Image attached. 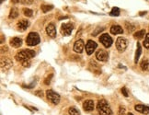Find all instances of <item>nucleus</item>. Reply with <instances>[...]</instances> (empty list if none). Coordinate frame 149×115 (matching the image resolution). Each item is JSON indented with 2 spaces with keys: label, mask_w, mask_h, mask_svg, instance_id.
I'll use <instances>...</instances> for the list:
<instances>
[{
  "label": "nucleus",
  "mask_w": 149,
  "mask_h": 115,
  "mask_svg": "<svg viewBox=\"0 0 149 115\" xmlns=\"http://www.w3.org/2000/svg\"><path fill=\"white\" fill-rule=\"evenodd\" d=\"M35 56V52L33 50H29V49H25L22 50L20 52H18V54L15 55L16 60H18V62H23L25 60H29L31 58H33Z\"/></svg>",
  "instance_id": "1"
},
{
  "label": "nucleus",
  "mask_w": 149,
  "mask_h": 115,
  "mask_svg": "<svg viewBox=\"0 0 149 115\" xmlns=\"http://www.w3.org/2000/svg\"><path fill=\"white\" fill-rule=\"evenodd\" d=\"M97 109L100 115H111L112 111L110 109L109 103L105 100H101L97 102Z\"/></svg>",
  "instance_id": "2"
},
{
  "label": "nucleus",
  "mask_w": 149,
  "mask_h": 115,
  "mask_svg": "<svg viewBox=\"0 0 149 115\" xmlns=\"http://www.w3.org/2000/svg\"><path fill=\"white\" fill-rule=\"evenodd\" d=\"M40 41V36L37 32H29V35L26 38V43L29 46H35V45L39 44Z\"/></svg>",
  "instance_id": "3"
},
{
  "label": "nucleus",
  "mask_w": 149,
  "mask_h": 115,
  "mask_svg": "<svg viewBox=\"0 0 149 115\" xmlns=\"http://www.w3.org/2000/svg\"><path fill=\"white\" fill-rule=\"evenodd\" d=\"M46 97L54 105H57L60 102V95L55 92V91L52 90V89H48L46 91Z\"/></svg>",
  "instance_id": "4"
},
{
  "label": "nucleus",
  "mask_w": 149,
  "mask_h": 115,
  "mask_svg": "<svg viewBox=\"0 0 149 115\" xmlns=\"http://www.w3.org/2000/svg\"><path fill=\"white\" fill-rule=\"evenodd\" d=\"M127 45H128V41L126 39L122 37H119L117 38V41H116V48L119 51L120 53H122L126 50Z\"/></svg>",
  "instance_id": "5"
},
{
  "label": "nucleus",
  "mask_w": 149,
  "mask_h": 115,
  "mask_svg": "<svg viewBox=\"0 0 149 115\" xmlns=\"http://www.w3.org/2000/svg\"><path fill=\"white\" fill-rule=\"evenodd\" d=\"M74 25L73 23L68 22V23H64L61 26V33L64 36H69L71 35L72 32H73Z\"/></svg>",
  "instance_id": "6"
},
{
  "label": "nucleus",
  "mask_w": 149,
  "mask_h": 115,
  "mask_svg": "<svg viewBox=\"0 0 149 115\" xmlns=\"http://www.w3.org/2000/svg\"><path fill=\"white\" fill-rule=\"evenodd\" d=\"M99 41H100L106 48L110 47L112 45V43H113V40L111 39V37H110L108 33L102 34V35L99 37Z\"/></svg>",
  "instance_id": "7"
},
{
  "label": "nucleus",
  "mask_w": 149,
  "mask_h": 115,
  "mask_svg": "<svg viewBox=\"0 0 149 115\" xmlns=\"http://www.w3.org/2000/svg\"><path fill=\"white\" fill-rule=\"evenodd\" d=\"M97 47V43H96L94 41H91V40L88 41V43H86V54H88V55H91V54L95 52Z\"/></svg>",
  "instance_id": "8"
},
{
  "label": "nucleus",
  "mask_w": 149,
  "mask_h": 115,
  "mask_svg": "<svg viewBox=\"0 0 149 115\" xmlns=\"http://www.w3.org/2000/svg\"><path fill=\"white\" fill-rule=\"evenodd\" d=\"M13 65V63L9 58L2 57L1 58V69L2 71H7Z\"/></svg>",
  "instance_id": "9"
},
{
  "label": "nucleus",
  "mask_w": 149,
  "mask_h": 115,
  "mask_svg": "<svg viewBox=\"0 0 149 115\" xmlns=\"http://www.w3.org/2000/svg\"><path fill=\"white\" fill-rule=\"evenodd\" d=\"M96 58L100 62H106L109 58V54L105 50H101L100 49L96 53Z\"/></svg>",
  "instance_id": "10"
},
{
  "label": "nucleus",
  "mask_w": 149,
  "mask_h": 115,
  "mask_svg": "<svg viewBox=\"0 0 149 115\" xmlns=\"http://www.w3.org/2000/svg\"><path fill=\"white\" fill-rule=\"evenodd\" d=\"M84 47H85V44H84V41L83 40H77L76 41L75 43L74 44V51L75 53H78V54H81L84 50Z\"/></svg>",
  "instance_id": "11"
},
{
  "label": "nucleus",
  "mask_w": 149,
  "mask_h": 115,
  "mask_svg": "<svg viewBox=\"0 0 149 115\" xmlns=\"http://www.w3.org/2000/svg\"><path fill=\"white\" fill-rule=\"evenodd\" d=\"M17 27H18V29L20 32H24L29 27V21L27 20V19H21V20H19L18 22Z\"/></svg>",
  "instance_id": "12"
},
{
  "label": "nucleus",
  "mask_w": 149,
  "mask_h": 115,
  "mask_svg": "<svg viewBox=\"0 0 149 115\" xmlns=\"http://www.w3.org/2000/svg\"><path fill=\"white\" fill-rule=\"evenodd\" d=\"M46 32L51 38H55L56 37V29L55 26L53 23H50L47 27H46Z\"/></svg>",
  "instance_id": "13"
},
{
  "label": "nucleus",
  "mask_w": 149,
  "mask_h": 115,
  "mask_svg": "<svg viewBox=\"0 0 149 115\" xmlns=\"http://www.w3.org/2000/svg\"><path fill=\"white\" fill-rule=\"evenodd\" d=\"M135 111L138 112L142 113V114H148L149 113V107L146 105H143V104H138V105L134 106Z\"/></svg>",
  "instance_id": "14"
},
{
  "label": "nucleus",
  "mask_w": 149,
  "mask_h": 115,
  "mask_svg": "<svg viewBox=\"0 0 149 115\" xmlns=\"http://www.w3.org/2000/svg\"><path fill=\"white\" fill-rule=\"evenodd\" d=\"M9 44H10L13 48H19V47L22 45L21 38H18V37L12 38V39L10 40V41H9Z\"/></svg>",
  "instance_id": "15"
},
{
  "label": "nucleus",
  "mask_w": 149,
  "mask_h": 115,
  "mask_svg": "<svg viewBox=\"0 0 149 115\" xmlns=\"http://www.w3.org/2000/svg\"><path fill=\"white\" fill-rule=\"evenodd\" d=\"M83 109L86 111H91L94 109V101L91 100H88L83 103Z\"/></svg>",
  "instance_id": "16"
},
{
  "label": "nucleus",
  "mask_w": 149,
  "mask_h": 115,
  "mask_svg": "<svg viewBox=\"0 0 149 115\" xmlns=\"http://www.w3.org/2000/svg\"><path fill=\"white\" fill-rule=\"evenodd\" d=\"M110 33L113 34V35H117V34H122L123 33V30L121 26L119 25H113L110 28Z\"/></svg>",
  "instance_id": "17"
},
{
  "label": "nucleus",
  "mask_w": 149,
  "mask_h": 115,
  "mask_svg": "<svg viewBox=\"0 0 149 115\" xmlns=\"http://www.w3.org/2000/svg\"><path fill=\"white\" fill-rule=\"evenodd\" d=\"M137 49H136V52H135V56H134V63L137 64L138 61H139V58H140V55L142 54V46L139 43H137Z\"/></svg>",
  "instance_id": "18"
},
{
  "label": "nucleus",
  "mask_w": 149,
  "mask_h": 115,
  "mask_svg": "<svg viewBox=\"0 0 149 115\" xmlns=\"http://www.w3.org/2000/svg\"><path fill=\"white\" fill-rule=\"evenodd\" d=\"M140 66L143 71L149 70V60L148 59H143V61L140 64Z\"/></svg>",
  "instance_id": "19"
},
{
  "label": "nucleus",
  "mask_w": 149,
  "mask_h": 115,
  "mask_svg": "<svg viewBox=\"0 0 149 115\" xmlns=\"http://www.w3.org/2000/svg\"><path fill=\"white\" fill-rule=\"evenodd\" d=\"M18 16V8H12L10 9V12H9V19H17Z\"/></svg>",
  "instance_id": "20"
},
{
  "label": "nucleus",
  "mask_w": 149,
  "mask_h": 115,
  "mask_svg": "<svg viewBox=\"0 0 149 115\" xmlns=\"http://www.w3.org/2000/svg\"><path fill=\"white\" fill-rule=\"evenodd\" d=\"M145 30H138L137 32H135V33L133 34V37L135 38V39H143V37H145Z\"/></svg>",
  "instance_id": "21"
},
{
  "label": "nucleus",
  "mask_w": 149,
  "mask_h": 115,
  "mask_svg": "<svg viewBox=\"0 0 149 115\" xmlns=\"http://www.w3.org/2000/svg\"><path fill=\"white\" fill-rule=\"evenodd\" d=\"M110 15L111 16V17H118V16L120 15V8H117V7H114V8H112L111 11H110Z\"/></svg>",
  "instance_id": "22"
},
{
  "label": "nucleus",
  "mask_w": 149,
  "mask_h": 115,
  "mask_svg": "<svg viewBox=\"0 0 149 115\" xmlns=\"http://www.w3.org/2000/svg\"><path fill=\"white\" fill-rule=\"evenodd\" d=\"M40 8H42V11L43 12V13H46V12L53 9V6H52V5H42V6L40 7Z\"/></svg>",
  "instance_id": "23"
},
{
  "label": "nucleus",
  "mask_w": 149,
  "mask_h": 115,
  "mask_svg": "<svg viewBox=\"0 0 149 115\" xmlns=\"http://www.w3.org/2000/svg\"><path fill=\"white\" fill-rule=\"evenodd\" d=\"M68 113H69V115H80L79 111L75 109V107L69 108V109H68Z\"/></svg>",
  "instance_id": "24"
},
{
  "label": "nucleus",
  "mask_w": 149,
  "mask_h": 115,
  "mask_svg": "<svg viewBox=\"0 0 149 115\" xmlns=\"http://www.w3.org/2000/svg\"><path fill=\"white\" fill-rule=\"evenodd\" d=\"M23 14L26 17H31L33 15V11L30 8H23Z\"/></svg>",
  "instance_id": "25"
},
{
  "label": "nucleus",
  "mask_w": 149,
  "mask_h": 115,
  "mask_svg": "<svg viewBox=\"0 0 149 115\" xmlns=\"http://www.w3.org/2000/svg\"><path fill=\"white\" fill-rule=\"evenodd\" d=\"M125 27H126L127 30H128L129 32H132V30H135V26H134V25H132V23L126 22V23H125Z\"/></svg>",
  "instance_id": "26"
},
{
  "label": "nucleus",
  "mask_w": 149,
  "mask_h": 115,
  "mask_svg": "<svg viewBox=\"0 0 149 115\" xmlns=\"http://www.w3.org/2000/svg\"><path fill=\"white\" fill-rule=\"evenodd\" d=\"M143 46L146 49H149V33H147L145 36V39L143 41Z\"/></svg>",
  "instance_id": "27"
},
{
  "label": "nucleus",
  "mask_w": 149,
  "mask_h": 115,
  "mask_svg": "<svg viewBox=\"0 0 149 115\" xmlns=\"http://www.w3.org/2000/svg\"><path fill=\"white\" fill-rule=\"evenodd\" d=\"M52 77H53V74H50V76H47V77L44 79V84H45V85H49V84L51 83Z\"/></svg>",
  "instance_id": "28"
},
{
  "label": "nucleus",
  "mask_w": 149,
  "mask_h": 115,
  "mask_svg": "<svg viewBox=\"0 0 149 115\" xmlns=\"http://www.w3.org/2000/svg\"><path fill=\"white\" fill-rule=\"evenodd\" d=\"M20 3L23 5H31L33 3V0H20Z\"/></svg>",
  "instance_id": "29"
},
{
  "label": "nucleus",
  "mask_w": 149,
  "mask_h": 115,
  "mask_svg": "<svg viewBox=\"0 0 149 115\" xmlns=\"http://www.w3.org/2000/svg\"><path fill=\"white\" fill-rule=\"evenodd\" d=\"M21 64L24 67H29V65H30V61H29V60H25V61L21 62Z\"/></svg>",
  "instance_id": "30"
},
{
  "label": "nucleus",
  "mask_w": 149,
  "mask_h": 115,
  "mask_svg": "<svg viewBox=\"0 0 149 115\" xmlns=\"http://www.w3.org/2000/svg\"><path fill=\"white\" fill-rule=\"evenodd\" d=\"M125 111H126V109H125V107H123V106H121V107L119 108V115H123L125 113Z\"/></svg>",
  "instance_id": "31"
},
{
  "label": "nucleus",
  "mask_w": 149,
  "mask_h": 115,
  "mask_svg": "<svg viewBox=\"0 0 149 115\" xmlns=\"http://www.w3.org/2000/svg\"><path fill=\"white\" fill-rule=\"evenodd\" d=\"M121 93H122L123 94V96L124 97H128L129 95H128V92H127V89H126V87H122V88H121Z\"/></svg>",
  "instance_id": "32"
},
{
  "label": "nucleus",
  "mask_w": 149,
  "mask_h": 115,
  "mask_svg": "<svg viewBox=\"0 0 149 115\" xmlns=\"http://www.w3.org/2000/svg\"><path fill=\"white\" fill-rule=\"evenodd\" d=\"M103 30H104V28H99V29H97V32H94V33H93V35H94V36H95V35H97V34L99 33V32H101Z\"/></svg>",
  "instance_id": "33"
},
{
  "label": "nucleus",
  "mask_w": 149,
  "mask_h": 115,
  "mask_svg": "<svg viewBox=\"0 0 149 115\" xmlns=\"http://www.w3.org/2000/svg\"><path fill=\"white\" fill-rule=\"evenodd\" d=\"M35 95H37V96H39V97H42L43 93H42V90H38V91H36V92H35Z\"/></svg>",
  "instance_id": "34"
},
{
  "label": "nucleus",
  "mask_w": 149,
  "mask_h": 115,
  "mask_svg": "<svg viewBox=\"0 0 149 115\" xmlns=\"http://www.w3.org/2000/svg\"><path fill=\"white\" fill-rule=\"evenodd\" d=\"M11 2H12L13 4H17V3L20 2V0H11Z\"/></svg>",
  "instance_id": "35"
},
{
  "label": "nucleus",
  "mask_w": 149,
  "mask_h": 115,
  "mask_svg": "<svg viewBox=\"0 0 149 115\" xmlns=\"http://www.w3.org/2000/svg\"><path fill=\"white\" fill-rule=\"evenodd\" d=\"M67 19V17H66V16H65V17H62V18H59V19H60V20H61V19Z\"/></svg>",
  "instance_id": "36"
},
{
  "label": "nucleus",
  "mask_w": 149,
  "mask_h": 115,
  "mask_svg": "<svg viewBox=\"0 0 149 115\" xmlns=\"http://www.w3.org/2000/svg\"><path fill=\"white\" fill-rule=\"evenodd\" d=\"M145 14H146V12H141V13H140V15H145Z\"/></svg>",
  "instance_id": "37"
},
{
  "label": "nucleus",
  "mask_w": 149,
  "mask_h": 115,
  "mask_svg": "<svg viewBox=\"0 0 149 115\" xmlns=\"http://www.w3.org/2000/svg\"><path fill=\"white\" fill-rule=\"evenodd\" d=\"M4 1H5V0H1V1H0V2H1V3H3Z\"/></svg>",
  "instance_id": "38"
},
{
  "label": "nucleus",
  "mask_w": 149,
  "mask_h": 115,
  "mask_svg": "<svg viewBox=\"0 0 149 115\" xmlns=\"http://www.w3.org/2000/svg\"><path fill=\"white\" fill-rule=\"evenodd\" d=\"M128 115H133V114H132V113H129Z\"/></svg>",
  "instance_id": "39"
}]
</instances>
